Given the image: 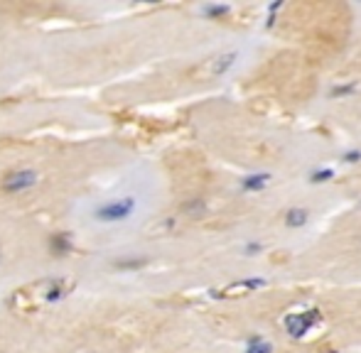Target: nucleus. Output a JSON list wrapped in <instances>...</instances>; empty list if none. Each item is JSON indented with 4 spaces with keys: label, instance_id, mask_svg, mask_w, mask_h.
<instances>
[{
    "label": "nucleus",
    "instance_id": "nucleus-1",
    "mask_svg": "<svg viewBox=\"0 0 361 353\" xmlns=\"http://www.w3.org/2000/svg\"><path fill=\"white\" fill-rule=\"evenodd\" d=\"M118 157L123 145L108 130L0 140V219L57 229L71 201Z\"/></svg>",
    "mask_w": 361,
    "mask_h": 353
},
{
    "label": "nucleus",
    "instance_id": "nucleus-2",
    "mask_svg": "<svg viewBox=\"0 0 361 353\" xmlns=\"http://www.w3.org/2000/svg\"><path fill=\"white\" fill-rule=\"evenodd\" d=\"M146 229L160 231L153 216V174L148 164L118 157L71 201L55 231L69 243V255H86L133 243Z\"/></svg>",
    "mask_w": 361,
    "mask_h": 353
},
{
    "label": "nucleus",
    "instance_id": "nucleus-3",
    "mask_svg": "<svg viewBox=\"0 0 361 353\" xmlns=\"http://www.w3.org/2000/svg\"><path fill=\"white\" fill-rule=\"evenodd\" d=\"M64 263L55 229L37 221L0 219V304L62 280Z\"/></svg>",
    "mask_w": 361,
    "mask_h": 353
},
{
    "label": "nucleus",
    "instance_id": "nucleus-4",
    "mask_svg": "<svg viewBox=\"0 0 361 353\" xmlns=\"http://www.w3.org/2000/svg\"><path fill=\"white\" fill-rule=\"evenodd\" d=\"M42 30L30 22L0 17V103L17 99L40 74Z\"/></svg>",
    "mask_w": 361,
    "mask_h": 353
},
{
    "label": "nucleus",
    "instance_id": "nucleus-5",
    "mask_svg": "<svg viewBox=\"0 0 361 353\" xmlns=\"http://www.w3.org/2000/svg\"><path fill=\"white\" fill-rule=\"evenodd\" d=\"M0 353H47L35 309L0 304Z\"/></svg>",
    "mask_w": 361,
    "mask_h": 353
},
{
    "label": "nucleus",
    "instance_id": "nucleus-6",
    "mask_svg": "<svg viewBox=\"0 0 361 353\" xmlns=\"http://www.w3.org/2000/svg\"><path fill=\"white\" fill-rule=\"evenodd\" d=\"M317 322H320V312H317V309H310V312H302V314H288L285 331L290 333L292 338H302Z\"/></svg>",
    "mask_w": 361,
    "mask_h": 353
},
{
    "label": "nucleus",
    "instance_id": "nucleus-7",
    "mask_svg": "<svg viewBox=\"0 0 361 353\" xmlns=\"http://www.w3.org/2000/svg\"><path fill=\"white\" fill-rule=\"evenodd\" d=\"M234 62H236V52H226V55L214 57V59H209V64H206V74H209V76H224L226 71L234 66Z\"/></svg>",
    "mask_w": 361,
    "mask_h": 353
},
{
    "label": "nucleus",
    "instance_id": "nucleus-8",
    "mask_svg": "<svg viewBox=\"0 0 361 353\" xmlns=\"http://www.w3.org/2000/svg\"><path fill=\"white\" fill-rule=\"evenodd\" d=\"M268 185H271V174L268 172L248 174V177L241 180V189H246V192H261V189H266Z\"/></svg>",
    "mask_w": 361,
    "mask_h": 353
},
{
    "label": "nucleus",
    "instance_id": "nucleus-9",
    "mask_svg": "<svg viewBox=\"0 0 361 353\" xmlns=\"http://www.w3.org/2000/svg\"><path fill=\"white\" fill-rule=\"evenodd\" d=\"M307 221H310V214H307V209L292 206V209L285 211V226H288V229H302V226H307Z\"/></svg>",
    "mask_w": 361,
    "mask_h": 353
},
{
    "label": "nucleus",
    "instance_id": "nucleus-10",
    "mask_svg": "<svg viewBox=\"0 0 361 353\" xmlns=\"http://www.w3.org/2000/svg\"><path fill=\"white\" fill-rule=\"evenodd\" d=\"M273 346L268 341H263L261 336H251V341H248L246 346V353H271Z\"/></svg>",
    "mask_w": 361,
    "mask_h": 353
},
{
    "label": "nucleus",
    "instance_id": "nucleus-11",
    "mask_svg": "<svg viewBox=\"0 0 361 353\" xmlns=\"http://www.w3.org/2000/svg\"><path fill=\"white\" fill-rule=\"evenodd\" d=\"M231 13V8L229 6H211V8H204V15H209L211 20L214 17H224V15H229Z\"/></svg>",
    "mask_w": 361,
    "mask_h": 353
},
{
    "label": "nucleus",
    "instance_id": "nucleus-12",
    "mask_svg": "<svg viewBox=\"0 0 361 353\" xmlns=\"http://www.w3.org/2000/svg\"><path fill=\"white\" fill-rule=\"evenodd\" d=\"M332 177H334V169H317V172L310 177V182L312 185H320V182H327V180H332Z\"/></svg>",
    "mask_w": 361,
    "mask_h": 353
},
{
    "label": "nucleus",
    "instance_id": "nucleus-13",
    "mask_svg": "<svg viewBox=\"0 0 361 353\" xmlns=\"http://www.w3.org/2000/svg\"><path fill=\"white\" fill-rule=\"evenodd\" d=\"M243 250H246L248 255H256V253H261V250H263V245L261 243H248Z\"/></svg>",
    "mask_w": 361,
    "mask_h": 353
},
{
    "label": "nucleus",
    "instance_id": "nucleus-14",
    "mask_svg": "<svg viewBox=\"0 0 361 353\" xmlns=\"http://www.w3.org/2000/svg\"><path fill=\"white\" fill-rule=\"evenodd\" d=\"M351 91H354V84H351V86H339V89L332 91V96H344V94H351Z\"/></svg>",
    "mask_w": 361,
    "mask_h": 353
},
{
    "label": "nucleus",
    "instance_id": "nucleus-15",
    "mask_svg": "<svg viewBox=\"0 0 361 353\" xmlns=\"http://www.w3.org/2000/svg\"><path fill=\"white\" fill-rule=\"evenodd\" d=\"M361 159V152L359 150H354V152H346L344 154V162H359Z\"/></svg>",
    "mask_w": 361,
    "mask_h": 353
}]
</instances>
